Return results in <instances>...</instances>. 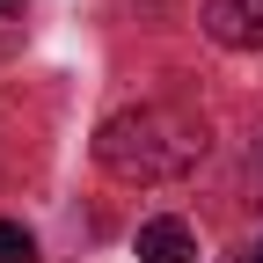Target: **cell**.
<instances>
[{
	"mask_svg": "<svg viewBox=\"0 0 263 263\" xmlns=\"http://www.w3.org/2000/svg\"><path fill=\"white\" fill-rule=\"evenodd\" d=\"M95 154L117 183H176L205 161V117H190L176 103H139L117 110L95 132Z\"/></svg>",
	"mask_w": 263,
	"mask_h": 263,
	"instance_id": "cell-1",
	"label": "cell"
},
{
	"mask_svg": "<svg viewBox=\"0 0 263 263\" xmlns=\"http://www.w3.org/2000/svg\"><path fill=\"white\" fill-rule=\"evenodd\" d=\"M205 29L227 51H263V0H205Z\"/></svg>",
	"mask_w": 263,
	"mask_h": 263,
	"instance_id": "cell-2",
	"label": "cell"
},
{
	"mask_svg": "<svg viewBox=\"0 0 263 263\" xmlns=\"http://www.w3.org/2000/svg\"><path fill=\"white\" fill-rule=\"evenodd\" d=\"M139 263H197V234L183 219H146L139 227Z\"/></svg>",
	"mask_w": 263,
	"mask_h": 263,
	"instance_id": "cell-3",
	"label": "cell"
},
{
	"mask_svg": "<svg viewBox=\"0 0 263 263\" xmlns=\"http://www.w3.org/2000/svg\"><path fill=\"white\" fill-rule=\"evenodd\" d=\"M0 263H37V241H29V227L0 219Z\"/></svg>",
	"mask_w": 263,
	"mask_h": 263,
	"instance_id": "cell-4",
	"label": "cell"
},
{
	"mask_svg": "<svg viewBox=\"0 0 263 263\" xmlns=\"http://www.w3.org/2000/svg\"><path fill=\"white\" fill-rule=\"evenodd\" d=\"M0 15H22V0H0Z\"/></svg>",
	"mask_w": 263,
	"mask_h": 263,
	"instance_id": "cell-5",
	"label": "cell"
},
{
	"mask_svg": "<svg viewBox=\"0 0 263 263\" xmlns=\"http://www.w3.org/2000/svg\"><path fill=\"white\" fill-rule=\"evenodd\" d=\"M249 263H263V249H256V256H249Z\"/></svg>",
	"mask_w": 263,
	"mask_h": 263,
	"instance_id": "cell-6",
	"label": "cell"
}]
</instances>
